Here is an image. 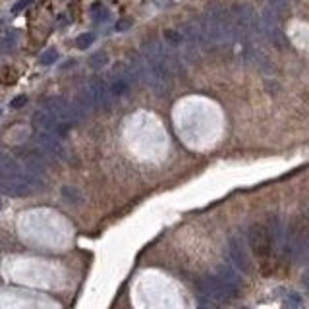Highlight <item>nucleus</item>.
<instances>
[{"label":"nucleus","instance_id":"4","mask_svg":"<svg viewBox=\"0 0 309 309\" xmlns=\"http://www.w3.org/2000/svg\"><path fill=\"white\" fill-rule=\"evenodd\" d=\"M43 109L48 112V114H52L56 120H60V122H64V124H70V126H72L74 122H79L81 118H85V114L76 107V103L70 105L68 101L60 99V97H50V99H46Z\"/></svg>","mask_w":309,"mask_h":309},{"label":"nucleus","instance_id":"16","mask_svg":"<svg viewBox=\"0 0 309 309\" xmlns=\"http://www.w3.org/2000/svg\"><path fill=\"white\" fill-rule=\"evenodd\" d=\"M56 60H58L56 48H48V50H44L43 54H41V64H43V66H50V64H54Z\"/></svg>","mask_w":309,"mask_h":309},{"label":"nucleus","instance_id":"27","mask_svg":"<svg viewBox=\"0 0 309 309\" xmlns=\"http://www.w3.org/2000/svg\"><path fill=\"white\" fill-rule=\"evenodd\" d=\"M242 309H247V308H242Z\"/></svg>","mask_w":309,"mask_h":309},{"label":"nucleus","instance_id":"29","mask_svg":"<svg viewBox=\"0 0 309 309\" xmlns=\"http://www.w3.org/2000/svg\"><path fill=\"white\" fill-rule=\"evenodd\" d=\"M201 309H203V308H201Z\"/></svg>","mask_w":309,"mask_h":309},{"label":"nucleus","instance_id":"7","mask_svg":"<svg viewBox=\"0 0 309 309\" xmlns=\"http://www.w3.org/2000/svg\"><path fill=\"white\" fill-rule=\"evenodd\" d=\"M35 143L39 147V151H43L46 156L56 158V160H68V151L64 149V145L60 143L58 135L48 132H35Z\"/></svg>","mask_w":309,"mask_h":309},{"label":"nucleus","instance_id":"26","mask_svg":"<svg viewBox=\"0 0 309 309\" xmlns=\"http://www.w3.org/2000/svg\"><path fill=\"white\" fill-rule=\"evenodd\" d=\"M308 288H309V280H308Z\"/></svg>","mask_w":309,"mask_h":309},{"label":"nucleus","instance_id":"14","mask_svg":"<svg viewBox=\"0 0 309 309\" xmlns=\"http://www.w3.org/2000/svg\"><path fill=\"white\" fill-rule=\"evenodd\" d=\"M107 62H109L107 52H95V54L89 58V66L93 68V70H101L103 66H107Z\"/></svg>","mask_w":309,"mask_h":309},{"label":"nucleus","instance_id":"17","mask_svg":"<svg viewBox=\"0 0 309 309\" xmlns=\"http://www.w3.org/2000/svg\"><path fill=\"white\" fill-rule=\"evenodd\" d=\"M93 41H95V35H93V33H83V35H79V37L76 39V46L83 50V48L91 46V44H93Z\"/></svg>","mask_w":309,"mask_h":309},{"label":"nucleus","instance_id":"28","mask_svg":"<svg viewBox=\"0 0 309 309\" xmlns=\"http://www.w3.org/2000/svg\"><path fill=\"white\" fill-rule=\"evenodd\" d=\"M0 114H2V111H0Z\"/></svg>","mask_w":309,"mask_h":309},{"label":"nucleus","instance_id":"6","mask_svg":"<svg viewBox=\"0 0 309 309\" xmlns=\"http://www.w3.org/2000/svg\"><path fill=\"white\" fill-rule=\"evenodd\" d=\"M197 286L207 298H211V300H215V302H230V300L238 294L236 288L228 286V284H226L224 280H221L219 276H205V278L199 280Z\"/></svg>","mask_w":309,"mask_h":309},{"label":"nucleus","instance_id":"1","mask_svg":"<svg viewBox=\"0 0 309 309\" xmlns=\"http://www.w3.org/2000/svg\"><path fill=\"white\" fill-rule=\"evenodd\" d=\"M203 35V46L217 48L236 41L232 14L224 6H213L197 20Z\"/></svg>","mask_w":309,"mask_h":309},{"label":"nucleus","instance_id":"22","mask_svg":"<svg viewBox=\"0 0 309 309\" xmlns=\"http://www.w3.org/2000/svg\"><path fill=\"white\" fill-rule=\"evenodd\" d=\"M265 2L272 8V10H282V8H286L290 0H265Z\"/></svg>","mask_w":309,"mask_h":309},{"label":"nucleus","instance_id":"11","mask_svg":"<svg viewBox=\"0 0 309 309\" xmlns=\"http://www.w3.org/2000/svg\"><path fill=\"white\" fill-rule=\"evenodd\" d=\"M89 93H91V99H93V105L97 111H109L112 103V93L111 87L103 81V79H93L87 85Z\"/></svg>","mask_w":309,"mask_h":309},{"label":"nucleus","instance_id":"8","mask_svg":"<svg viewBox=\"0 0 309 309\" xmlns=\"http://www.w3.org/2000/svg\"><path fill=\"white\" fill-rule=\"evenodd\" d=\"M228 255H230L232 263H234V267L238 270H242L243 274H251L253 265H251V259L247 255V249L243 245L242 238H238V236H232L230 238V242H228Z\"/></svg>","mask_w":309,"mask_h":309},{"label":"nucleus","instance_id":"3","mask_svg":"<svg viewBox=\"0 0 309 309\" xmlns=\"http://www.w3.org/2000/svg\"><path fill=\"white\" fill-rule=\"evenodd\" d=\"M247 242H249V247H251L253 255L265 265L267 261L270 259L272 249H274L267 226H263V224H253V226H249V230H247Z\"/></svg>","mask_w":309,"mask_h":309},{"label":"nucleus","instance_id":"9","mask_svg":"<svg viewBox=\"0 0 309 309\" xmlns=\"http://www.w3.org/2000/svg\"><path fill=\"white\" fill-rule=\"evenodd\" d=\"M33 124H35L37 130L54 133V135H58V137H60V135H66L68 130H70V124H64V122L56 120L52 114H48L44 109H41V111H37L33 114Z\"/></svg>","mask_w":309,"mask_h":309},{"label":"nucleus","instance_id":"19","mask_svg":"<svg viewBox=\"0 0 309 309\" xmlns=\"http://www.w3.org/2000/svg\"><path fill=\"white\" fill-rule=\"evenodd\" d=\"M0 46H2V50H4V52L12 50V48L16 46V35H14V33H12V35H6V37H4V41H2V44H0Z\"/></svg>","mask_w":309,"mask_h":309},{"label":"nucleus","instance_id":"25","mask_svg":"<svg viewBox=\"0 0 309 309\" xmlns=\"http://www.w3.org/2000/svg\"><path fill=\"white\" fill-rule=\"evenodd\" d=\"M128 27H130V22H128V20H122V22H118V25H116L118 31H124V29H128Z\"/></svg>","mask_w":309,"mask_h":309},{"label":"nucleus","instance_id":"15","mask_svg":"<svg viewBox=\"0 0 309 309\" xmlns=\"http://www.w3.org/2000/svg\"><path fill=\"white\" fill-rule=\"evenodd\" d=\"M91 14H93V20H95L97 23H103L109 20V10H107L103 4H95Z\"/></svg>","mask_w":309,"mask_h":309},{"label":"nucleus","instance_id":"5","mask_svg":"<svg viewBox=\"0 0 309 309\" xmlns=\"http://www.w3.org/2000/svg\"><path fill=\"white\" fill-rule=\"evenodd\" d=\"M259 22H261V33H263V37L269 43H272L278 48H286V35H284L282 27H280V22H278V16H276V12L272 8L263 10V14L259 16Z\"/></svg>","mask_w":309,"mask_h":309},{"label":"nucleus","instance_id":"2","mask_svg":"<svg viewBox=\"0 0 309 309\" xmlns=\"http://www.w3.org/2000/svg\"><path fill=\"white\" fill-rule=\"evenodd\" d=\"M309 247V209L300 211L286 226L282 253L290 261H302L306 249Z\"/></svg>","mask_w":309,"mask_h":309},{"label":"nucleus","instance_id":"23","mask_svg":"<svg viewBox=\"0 0 309 309\" xmlns=\"http://www.w3.org/2000/svg\"><path fill=\"white\" fill-rule=\"evenodd\" d=\"M25 103H27V97H25V95H20V97H16V99L10 103V107H12V109H22Z\"/></svg>","mask_w":309,"mask_h":309},{"label":"nucleus","instance_id":"10","mask_svg":"<svg viewBox=\"0 0 309 309\" xmlns=\"http://www.w3.org/2000/svg\"><path fill=\"white\" fill-rule=\"evenodd\" d=\"M22 156V162L25 166V170L31 174V176L41 178L44 174V168H46V154L43 151H35V149H22L20 151Z\"/></svg>","mask_w":309,"mask_h":309},{"label":"nucleus","instance_id":"13","mask_svg":"<svg viewBox=\"0 0 309 309\" xmlns=\"http://www.w3.org/2000/svg\"><path fill=\"white\" fill-rule=\"evenodd\" d=\"M62 197L66 199L68 203H72V205H76V203H81V193L76 190V188H70V186H66V188H62Z\"/></svg>","mask_w":309,"mask_h":309},{"label":"nucleus","instance_id":"12","mask_svg":"<svg viewBox=\"0 0 309 309\" xmlns=\"http://www.w3.org/2000/svg\"><path fill=\"white\" fill-rule=\"evenodd\" d=\"M221 280H224L228 286H232V288H238L242 286V278H240V274L232 269V267H228V265H221L219 267V274H217Z\"/></svg>","mask_w":309,"mask_h":309},{"label":"nucleus","instance_id":"21","mask_svg":"<svg viewBox=\"0 0 309 309\" xmlns=\"http://www.w3.org/2000/svg\"><path fill=\"white\" fill-rule=\"evenodd\" d=\"M31 4H33V0H20V2H16V4L12 6V12H14V14H20L22 10H25V8L31 6Z\"/></svg>","mask_w":309,"mask_h":309},{"label":"nucleus","instance_id":"18","mask_svg":"<svg viewBox=\"0 0 309 309\" xmlns=\"http://www.w3.org/2000/svg\"><path fill=\"white\" fill-rule=\"evenodd\" d=\"M164 39L168 41L170 44H180L184 41V37H182V33L180 31H174V29H168V31H164Z\"/></svg>","mask_w":309,"mask_h":309},{"label":"nucleus","instance_id":"20","mask_svg":"<svg viewBox=\"0 0 309 309\" xmlns=\"http://www.w3.org/2000/svg\"><path fill=\"white\" fill-rule=\"evenodd\" d=\"M286 306L290 309H298L302 306V298H300V294H290L286 298Z\"/></svg>","mask_w":309,"mask_h":309},{"label":"nucleus","instance_id":"24","mask_svg":"<svg viewBox=\"0 0 309 309\" xmlns=\"http://www.w3.org/2000/svg\"><path fill=\"white\" fill-rule=\"evenodd\" d=\"M300 263H304L306 269H308V280H309V247L306 249V253H304V257H302V261Z\"/></svg>","mask_w":309,"mask_h":309}]
</instances>
